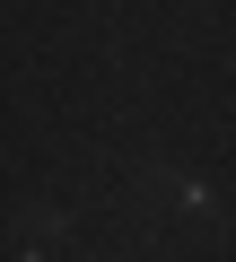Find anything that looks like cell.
<instances>
[{
    "label": "cell",
    "instance_id": "obj_1",
    "mask_svg": "<svg viewBox=\"0 0 236 262\" xmlns=\"http://www.w3.org/2000/svg\"><path fill=\"white\" fill-rule=\"evenodd\" d=\"M61 236H70V210H61V201H53V210H44V201L18 210V253H27V262H44V245L61 253Z\"/></svg>",
    "mask_w": 236,
    "mask_h": 262
}]
</instances>
